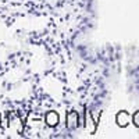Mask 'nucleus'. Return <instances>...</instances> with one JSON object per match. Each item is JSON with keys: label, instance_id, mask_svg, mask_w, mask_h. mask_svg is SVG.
I'll list each match as a JSON object with an SVG mask.
<instances>
[{"label": "nucleus", "instance_id": "1", "mask_svg": "<svg viewBox=\"0 0 139 139\" xmlns=\"http://www.w3.org/2000/svg\"><path fill=\"white\" fill-rule=\"evenodd\" d=\"M135 121H136V122H135V124H136V125L139 127V113L136 114V116H135Z\"/></svg>", "mask_w": 139, "mask_h": 139}]
</instances>
